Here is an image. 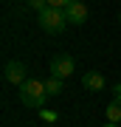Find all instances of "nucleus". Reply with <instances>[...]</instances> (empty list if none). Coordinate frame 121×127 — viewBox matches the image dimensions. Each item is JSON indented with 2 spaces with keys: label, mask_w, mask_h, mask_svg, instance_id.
Wrapping results in <instances>:
<instances>
[{
  "label": "nucleus",
  "mask_w": 121,
  "mask_h": 127,
  "mask_svg": "<svg viewBox=\"0 0 121 127\" xmlns=\"http://www.w3.org/2000/svg\"><path fill=\"white\" fill-rule=\"evenodd\" d=\"M68 26V17L62 9H54V6H48L45 11H40V28L45 34H62Z\"/></svg>",
  "instance_id": "nucleus-2"
},
{
  "label": "nucleus",
  "mask_w": 121,
  "mask_h": 127,
  "mask_svg": "<svg viewBox=\"0 0 121 127\" xmlns=\"http://www.w3.org/2000/svg\"><path fill=\"white\" fill-rule=\"evenodd\" d=\"M104 127H118V124H113V122H107V124H104Z\"/></svg>",
  "instance_id": "nucleus-12"
},
{
  "label": "nucleus",
  "mask_w": 121,
  "mask_h": 127,
  "mask_svg": "<svg viewBox=\"0 0 121 127\" xmlns=\"http://www.w3.org/2000/svg\"><path fill=\"white\" fill-rule=\"evenodd\" d=\"M25 3L31 6L34 11H45V9H48V0H25Z\"/></svg>",
  "instance_id": "nucleus-9"
},
{
  "label": "nucleus",
  "mask_w": 121,
  "mask_h": 127,
  "mask_svg": "<svg viewBox=\"0 0 121 127\" xmlns=\"http://www.w3.org/2000/svg\"><path fill=\"white\" fill-rule=\"evenodd\" d=\"M65 17H68L71 26H85V20H87V6L79 3V0H73V3L65 9Z\"/></svg>",
  "instance_id": "nucleus-5"
},
{
  "label": "nucleus",
  "mask_w": 121,
  "mask_h": 127,
  "mask_svg": "<svg viewBox=\"0 0 121 127\" xmlns=\"http://www.w3.org/2000/svg\"><path fill=\"white\" fill-rule=\"evenodd\" d=\"M20 91V102L25 104V107H37L40 110L45 99H48V91H45V82H34V79H25L23 85H17Z\"/></svg>",
  "instance_id": "nucleus-1"
},
{
  "label": "nucleus",
  "mask_w": 121,
  "mask_h": 127,
  "mask_svg": "<svg viewBox=\"0 0 121 127\" xmlns=\"http://www.w3.org/2000/svg\"><path fill=\"white\" fill-rule=\"evenodd\" d=\"M73 0H48V6H54V9H68Z\"/></svg>",
  "instance_id": "nucleus-10"
},
{
  "label": "nucleus",
  "mask_w": 121,
  "mask_h": 127,
  "mask_svg": "<svg viewBox=\"0 0 121 127\" xmlns=\"http://www.w3.org/2000/svg\"><path fill=\"white\" fill-rule=\"evenodd\" d=\"M118 23H121V11H118Z\"/></svg>",
  "instance_id": "nucleus-13"
},
{
  "label": "nucleus",
  "mask_w": 121,
  "mask_h": 127,
  "mask_svg": "<svg viewBox=\"0 0 121 127\" xmlns=\"http://www.w3.org/2000/svg\"><path fill=\"white\" fill-rule=\"evenodd\" d=\"M73 68H76V65H73V57H68V54L51 59V76H54V79H65V76H71Z\"/></svg>",
  "instance_id": "nucleus-3"
},
{
  "label": "nucleus",
  "mask_w": 121,
  "mask_h": 127,
  "mask_svg": "<svg viewBox=\"0 0 121 127\" xmlns=\"http://www.w3.org/2000/svg\"><path fill=\"white\" fill-rule=\"evenodd\" d=\"M107 122H113V124H118V122H121V102L107 104Z\"/></svg>",
  "instance_id": "nucleus-7"
},
{
  "label": "nucleus",
  "mask_w": 121,
  "mask_h": 127,
  "mask_svg": "<svg viewBox=\"0 0 121 127\" xmlns=\"http://www.w3.org/2000/svg\"><path fill=\"white\" fill-rule=\"evenodd\" d=\"M113 91H116V102H121V85H116Z\"/></svg>",
  "instance_id": "nucleus-11"
},
{
  "label": "nucleus",
  "mask_w": 121,
  "mask_h": 127,
  "mask_svg": "<svg viewBox=\"0 0 121 127\" xmlns=\"http://www.w3.org/2000/svg\"><path fill=\"white\" fill-rule=\"evenodd\" d=\"M45 91H48V96H59V93H62V79L51 76L48 82H45Z\"/></svg>",
  "instance_id": "nucleus-8"
},
{
  "label": "nucleus",
  "mask_w": 121,
  "mask_h": 127,
  "mask_svg": "<svg viewBox=\"0 0 121 127\" xmlns=\"http://www.w3.org/2000/svg\"><path fill=\"white\" fill-rule=\"evenodd\" d=\"M82 85H85L87 91L99 93V91H104V76H101L99 71H87V73H85V79H82Z\"/></svg>",
  "instance_id": "nucleus-6"
},
{
  "label": "nucleus",
  "mask_w": 121,
  "mask_h": 127,
  "mask_svg": "<svg viewBox=\"0 0 121 127\" xmlns=\"http://www.w3.org/2000/svg\"><path fill=\"white\" fill-rule=\"evenodd\" d=\"M3 76H6V82H11V85H23V82H25V65H23L20 59H11V62H6Z\"/></svg>",
  "instance_id": "nucleus-4"
}]
</instances>
